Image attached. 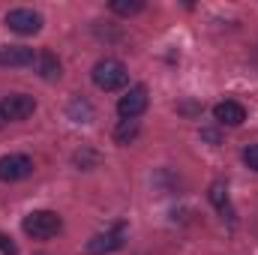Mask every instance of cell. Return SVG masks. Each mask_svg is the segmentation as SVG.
Returning a JSON list of instances; mask_svg holds the SVG:
<instances>
[{
	"label": "cell",
	"instance_id": "1",
	"mask_svg": "<svg viewBox=\"0 0 258 255\" xmlns=\"http://www.w3.org/2000/svg\"><path fill=\"white\" fill-rule=\"evenodd\" d=\"M60 228H63V219L54 210H33L21 222V231L33 240H51V237L60 234Z\"/></svg>",
	"mask_w": 258,
	"mask_h": 255
},
{
	"label": "cell",
	"instance_id": "2",
	"mask_svg": "<svg viewBox=\"0 0 258 255\" xmlns=\"http://www.w3.org/2000/svg\"><path fill=\"white\" fill-rule=\"evenodd\" d=\"M90 78H93V84L99 90L111 93V90H120V87L129 84V69L120 60H114V57H102V60H96Z\"/></svg>",
	"mask_w": 258,
	"mask_h": 255
},
{
	"label": "cell",
	"instance_id": "3",
	"mask_svg": "<svg viewBox=\"0 0 258 255\" xmlns=\"http://www.w3.org/2000/svg\"><path fill=\"white\" fill-rule=\"evenodd\" d=\"M123 237H126V225H114L111 231H102V234H93L87 243H84V255H111L117 249H123Z\"/></svg>",
	"mask_w": 258,
	"mask_h": 255
},
{
	"label": "cell",
	"instance_id": "4",
	"mask_svg": "<svg viewBox=\"0 0 258 255\" xmlns=\"http://www.w3.org/2000/svg\"><path fill=\"white\" fill-rule=\"evenodd\" d=\"M150 105V96H147V87L144 84H132L126 93L117 99V114L120 120H138Z\"/></svg>",
	"mask_w": 258,
	"mask_h": 255
},
{
	"label": "cell",
	"instance_id": "5",
	"mask_svg": "<svg viewBox=\"0 0 258 255\" xmlns=\"http://www.w3.org/2000/svg\"><path fill=\"white\" fill-rule=\"evenodd\" d=\"M6 27L18 36H33L42 30V15L36 9H27V6H18V9H9L6 12Z\"/></svg>",
	"mask_w": 258,
	"mask_h": 255
},
{
	"label": "cell",
	"instance_id": "6",
	"mask_svg": "<svg viewBox=\"0 0 258 255\" xmlns=\"http://www.w3.org/2000/svg\"><path fill=\"white\" fill-rule=\"evenodd\" d=\"M33 111H36V99H33L30 93H9V96L0 99V114H3V120H9V123H21V120H27Z\"/></svg>",
	"mask_w": 258,
	"mask_h": 255
},
{
	"label": "cell",
	"instance_id": "7",
	"mask_svg": "<svg viewBox=\"0 0 258 255\" xmlns=\"http://www.w3.org/2000/svg\"><path fill=\"white\" fill-rule=\"evenodd\" d=\"M33 174V159L27 153H6L0 156V180L3 183H18Z\"/></svg>",
	"mask_w": 258,
	"mask_h": 255
},
{
	"label": "cell",
	"instance_id": "8",
	"mask_svg": "<svg viewBox=\"0 0 258 255\" xmlns=\"http://www.w3.org/2000/svg\"><path fill=\"white\" fill-rule=\"evenodd\" d=\"M213 120L219 126H240L246 120V108L234 99H222V102L213 105Z\"/></svg>",
	"mask_w": 258,
	"mask_h": 255
},
{
	"label": "cell",
	"instance_id": "9",
	"mask_svg": "<svg viewBox=\"0 0 258 255\" xmlns=\"http://www.w3.org/2000/svg\"><path fill=\"white\" fill-rule=\"evenodd\" d=\"M36 51L33 48H27V45H0V66H12V69H18V66H33L36 63Z\"/></svg>",
	"mask_w": 258,
	"mask_h": 255
},
{
	"label": "cell",
	"instance_id": "10",
	"mask_svg": "<svg viewBox=\"0 0 258 255\" xmlns=\"http://www.w3.org/2000/svg\"><path fill=\"white\" fill-rule=\"evenodd\" d=\"M207 198L210 204L222 213V219H234V207H231V195H228V186L222 180H213L210 189H207Z\"/></svg>",
	"mask_w": 258,
	"mask_h": 255
},
{
	"label": "cell",
	"instance_id": "11",
	"mask_svg": "<svg viewBox=\"0 0 258 255\" xmlns=\"http://www.w3.org/2000/svg\"><path fill=\"white\" fill-rule=\"evenodd\" d=\"M66 117H69L72 123H93L96 111H93V105H90L84 96H75V99L66 105Z\"/></svg>",
	"mask_w": 258,
	"mask_h": 255
},
{
	"label": "cell",
	"instance_id": "12",
	"mask_svg": "<svg viewBox=\"0 0 258 255\" xmlns=\"http://www.w3.org/2000/svg\"><path fill=\"white\" fill-rule=\"evenodd\" d=\"M36 66H39V75L45 78V81H57L63 72H60V60L54 57V51H39V57H36Z\"/></svg>",
	"mask_w": 258,
	"mask_h": 255
},
{
	"label": "cell",
	"instance_id": "13",
	"mask_svg": "<svg viewBox=\"0 0 258 255\" xmlns=\"http://www.w3.org/2000/svg\"><path fill=\"white\" fill-rule=\"evenodd\" d=\"M111 12L123 15V18H132L138 12H144V0H111Z\"/></svg>",
	"mask_w": 258,
	"mask_h": 255
},
{
	"label": "cell",
	"instance_id": "14",
	"mask_svg": "<svg viewBox=\"0 0 258 255\" xmlns=\"http://www.w3.org/2000/svg\"><path fill=\"white\" fill-rule=\"evenodd\" d=\"M135 135H138V120H120L117 129H114V141L117 144H129Z\"/></svg>",
	"mask_w": 258,
	"mask_h": 255
},
{
	"label": "cell",
	"instance_id": "15",
	"mask_svg": "<svg viewBox=\"0 0 258 255\" xmlns=\"http://www.w3.org/2000/svg\"><path fill=\"white\" fill-rule=\"evenodd\" d=\"M243 165L258 171V144H246L243 147Z\"/></svg>",
	"mask_w": 258,
	"mask_h": 255
},
{
	"label": "cell",
	"instance_id": "16",
	"mask_svg": "<svg viewBox=\"0 0 258 255\" xmlns=\"http://www.w3.org/2000/svg\"><path fill=\"white\" fill-rule=\"evenodd\" d=\"M0 255H18V246H15L12 237H6L3 231H0Z\"/></svg>",
	"mask_w": 258,
	"mask_h": 255
},
{
	"label": "cell",
	"instance_id": "17",
	"mask_svg": "<svg viewBox=\"0 0 258 255\" xmlns=\"http://www.w3.org/2000/svg\"><path fill=\"white\" fill-rule=\"evenodd\" d=\"M3 123H6V120H3V114H0V126H3Z\"/></svg>",
	"mask_w": 258,
	"mask_h": 255
}]
</instances>
